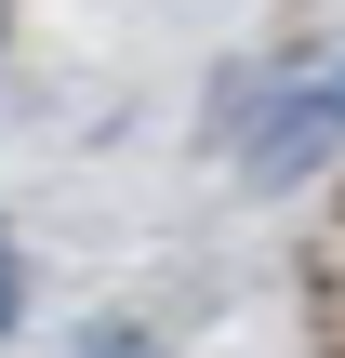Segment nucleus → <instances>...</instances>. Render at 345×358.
<instances>
[{
	"mask_svg": "<svg viewBox=\"0 0 345 358\" xmlns=\"http://www.w3.org/2000/svg\"><path fill=\"white\" fill-rule=\"evenodd\" d=\"M13 306H27V279H13V252H0V332H13Z\"/></svg>",
	"mask_w": 345,
	"mask_h": 358,
	"instance_id": "obj_2",
	"label": "nucleus"
},
{
	"mask_svg": "<svg viewBox=\"0 0 345 358\" xmlns=\"http://www.w3.org/2000/svg\"><path fill=\"white\" fill-rule=\"evenodd\" d=\"M80 345H93V358H146V332H80Z\"/></svg>",
	"mask_w": 345,
	"mask_h": 358,
	"instance_id": "obj_1",
	"label": "nucleus"
}]
</instances>
